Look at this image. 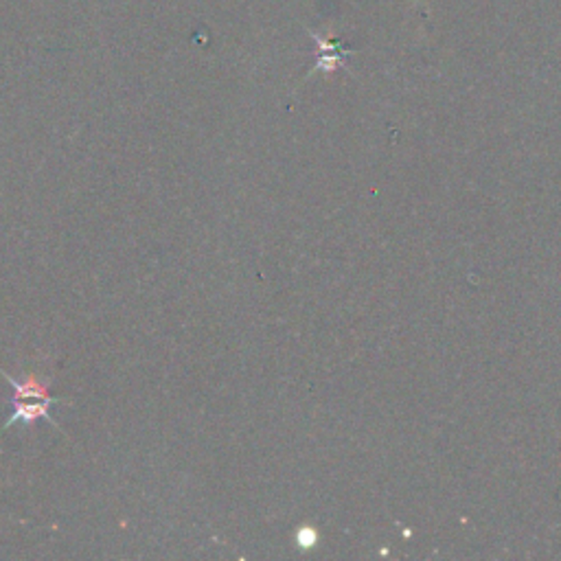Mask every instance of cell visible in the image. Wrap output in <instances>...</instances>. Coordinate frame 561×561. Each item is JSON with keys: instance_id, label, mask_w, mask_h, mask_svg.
<instances>
[{"instance_id": "1", "label": "cell", "mask_w": 561, "mask_h": 561, "mask_svg": "<svg viewBox=\"0 0 561 561\" xmlns=\"http://www.w3.org/2000/svg\"><path fill=\"white\" fill-rule=\"evenodd\" d=\"M12 404H13L12 417H9L3 425H0V432H4V430L12 428V425H33L36 421H40V419H45L48 425L57 428V421H55V417H53L51 408L55 404H60V401L12 399Z\"/></svg>"}, {"instance_id": "2", "label": "cell", "mask_w": 561, "mask_h": 561, "mask_svg": "<svg viewBox=\"0 0 561 561\" xmlns=\"http://www.w3.org/2000/svg\"><path fill=\"white\" fill-rule=\"evenodd\" d=\"M0 375L12 384L13 399H48V401H64V398H53L51 389H48V380H42L38 375H27L24 380H16L0 369Z\"/></svg>"}]
</instances>
